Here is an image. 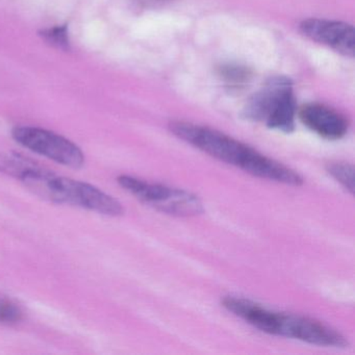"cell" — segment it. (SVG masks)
Wrapping results in <instances>:
<instances>
[{
  "instance_id": "obj_1",
  "label": "cell",
  "mask_w": 355,
  "mask_h": 355,
  "mask_svg": "<svg viewBox=\"0 0 355 355\" xmlns=\"http://www.w3.org/2000/svg\"><path fill=\"white\" fill-rule=\"evenodd\" d=\"M169 130L180 140L251 175L288 186L303 184V178L294 170L223 132L184 121L171 122Z\"/></svg>"
},
{
  "instance_id": "obj_2",
  "label": "cell",
  "mask_w": 355,
  "mask_h": 355,
  "mask_svg": "<svg viewBox=\"0 0 355 355\" xmlns=\"http://www.w3.org/2000/svg\"><path fill=\"white\" fill-rule=\"evenodd\" d=\"M222 304L228 311L265 334L286 336L318 346H348V340L342 334L311 318L278 313L241 297H225Z\"/></svg>"
},
{
  "instance_id": "obj_3",
  "label": "cell",
  "mask_w": 355,
  "mask_h": 355,
  "mask_svg": "<svg viewBox=\"0 0 355 355\" xmlns=\"http://www.w3.org/2000/svg\"><path fill=\"white\" fill-rule=\"evenodd\" d=\"M20 182L35 194L53 202L73 205L113 217L123 214L121 203L111 195L87 182L58 176L39 164L31 168Z\"/></svg>"
},
{
  "instance_id": "obj_4",
  "label": "cell",
  "mask_w": 355,
  "mask_h": 355,
  "mask_svg": "<svg viewBox=\"0 0 355 355\" xmlns=\"http://www.w3.org/2000/svg\"><path fill=\"white\" fill-rule=\"evenodd\" d=\"M243 114L246 119L265 123L271 130L292 132L297 115L292 83L286 78H272L249 99Z\"/></svg>"
},
{
  "instance_id": "obj_5",
  "label": "cell",
  "mask_w": 355,
  "mask_h": 355,
  "mask_svg": "<svg viewBox=\"0 0 355 355\" xmlns=\"http://www.w3.org/2000/svg\"><path fill=\"white\" fill-rule=\"evenodd\" d=\"M117 182L124 190L145 205L168 215L191 217L203 211L202 203L198 197L187 191L151 184L130 175L119 176Z\"/></svg>"
},
{
  "instance_id": "obj_6",
  "label": "cell",
  "mask_w": 355,
  "mask_h": 355,
  "mask_svg": "<svg viewBox=\"0 0 355 355\" xmlns=\"http://www.w3.org/2000/svg\"><path fill=\"white\" fill-rule=\"evenodd\" d=\"M14 140L28 150L66 167H83L85 155L71 141L55 132L33 126H19L12 132Z\"/></svg>"
},
{
  "instance_id": "obj_7",
  "label": "cell",
  "mask_w": 355,
  "mask_h": 355,
  "mask_svg": "<svg viewBox=\"0 0 355 355\" xmlns=\"http://www.w3.org/2000/svg\"><path fill=\"white\" fill-rule=\"evenodd\" d=\"M300 30L303 35L315 42L330 47L347 57L354 55V28L352 26L334 20L311 18L301 22Z\"/></svg>"
},
{
  "instance_id": "obj_8",
  "label": "cell",
  "mask_w": 355,
  "mask_h": 355,
  "mask_svg": "<svg viewBox=\"0 0 355 355\" xmlns=\"http://www.w3.org/2000/svg\"><path fill=\"white\" fill-rule=\"evenodd\" d=\"M298 115L307 128L327 140H340L348 132L346 117L326 105L309 103L301 107Z\"/></svg>"
},
{
  "instance_id": "obj_9",
  "label": "cell",
  "mask_w": 355,
  "mask_h": 355,
  "mask_svg": "<svg viewBox=\"0 0 355 355\" xmlns=\"http://www.w3.org/2000/svg\"><path fill=\"white\" fill-rule=\"evenodd\" d=\"M328 173L340 182L348 192L353 194L354 192V168L351 164L345 162H331L328 164Z\"/></svg>"
},
{
  "instance_id": "obj_10",
  "label": "cell",
  "mask_w": 355,
  "mask_h": 355,
  "mask_svg": "<svg viewBox=\"0 0 355 355\" xmlns=\"http://www.w3.org/2000/svg\"><path fill=\"white\" fill-rule=\"evenodd\" d=\"M22 318L24 313L15 302L0 297V324L13 325L19 323Z\"/></svg>"
},
{
  "instance_id": "obj_11",
  "label": "cell",
  "mask_w": 355,
  "mask_h": 355,
  "mask_svg": "<svg viewBox=\"0 0 355 355\" xmlns=\"http://www.w3.org/2000/svg\"><path fill=\"white\" fill-rule=\"evenodd\" d=\"M42 37L53 46L60 49H69L70 40L67 26H58L43 31Z\"/></svg>"
},
{
  "instance_id": "obj_12",
  "label": "cell",
  "mask_w": 355,
  "mask_h": 355,
  "mask_svg": "<svg viewBox=\"0 0 355 355\" xmlns=\"http://www.w3.org/2000/svg\"><path fill=\"white\" fill-rule=\"evenodd\" d=\"M221 76L230 83L245 82L248 78V72L240 67H224L221 70Z\"/></svg>"
}]
</instances>
